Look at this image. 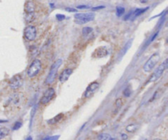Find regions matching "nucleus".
Returning a JSON list of instances; mask_svg holds the SVG:
<instances>
[{
	"label": "nucleus",
	"mask_w": 168,
	"mask_h": 140,
	"mask_svg": "<svg viewBox=\"0 0 168 140\" xmlns=\"http://www.w3.org/2000/svg\"><path fill=\"white\" fill-rule=\"evenodd\" d=\"M62 63V59H58V60H57L53 64V66H51V69L49 71V75H48V76L46 78V84H51L52 83H54L55 79H56L59 67L61 66Z\"/></svg>",
	"instance_id": "f257e3e1"
},
{
	"label": "nucleus",
	"mask_w": 168,
	"mask_h": 140,
	"mask_svg": "<svg viewBox=\"0 0 168 140\" xmlns=\"http://www.w3.org/2000/svg\"><path fill=\"white\" fill-rule=\"evenodd\" d=\"M75 22L79 25H83L85 23L94 20V14L93 13H77L75 15Z\"/></svg>",
	"instance_id": "f03ea898"
},
{
	"label": "nucleus",
	"mask_w": 168,
	"mask_h": 140,
	"mask_svg": "<svg viewBox=\"0 0 168 140\" xmlns=\"http://www.w3.org/2000/svg\"><path fill=\"white\" fill-rule=\"evenodd\" d=\"M42 69V63L39 59H35L32 61L31 66H29L28 70H27V76L30 78H34L39 73V72Z\"/></svg>",
	"instance_id": "7ed1b4c3"
},
{
	"label": "nucleus",
	"mask_w": 168,
	"mask_h": 140,
	"mask_svg": "<svg viewBox=\"0 0 168 140\" xmlns=\"http://www.w3.org/2000/svg\"><path fill=\"white\" fill-rule=\"evenodd\" d=\"M35 6L33 2L28 1L25 4V19L27 22H31L35 18Z\"/></svg>",
	"instance_id": "20e7f679"
},
{
	"label": "nucleus",
	"mask_w": 168,
	"mask_h": 140,
	"mask_svg": "<svg viewBox=\"0 0 168 140\" xmlns=\"http://www.w3.org/2000/svg\"><path fill=\"white\" fill-rule=\"evenodd\" d=\"M160 60V55L158 53H154L149 57L148 61H146L144 65V71L145 72H150L153 70L155 66L158 64V62Z\"/></svg>",
	"instance_id": "39448f33"
},
{
	"label": "nucleus",
	"mask_w": 168,
	"mask_h": 140,
	"mask_svg": "<svg viewBox=\"0 0 168 140\" xmlns=\"http://www.w3.org/2000/svg\"><path fill=\"white\" fill-rule=\"evenodd\" d=\"M168 62L167 59H165V61H163L162 63L161 64L160 66H158V67L155 70V72H153V75L151 76L149 82H154L156 80H158L162 76L163 72H165L166 70L167 69Z\"/></svg>",
	"instance_id": "423d86ee"
},
{
	"label": "nucleus",
	"mask_w": 168,
	"mask_h": 140,
	"mask_svg": "<svg viewBox=\"0 0 168 140\" xmlns=\"http://www.w3.org/2000/svg\"><path fill=\"white\" fill-rule=\"evenodd\" d=\"M37 31L36 28L33 26H26L24 30V36L28 41H33L35 39Z\"/></svg>",
	"instance_id": "0eeeda50"
},
{
	"label": "nucleus",
	"mask_w": 168,
	"mask_h": 140,
	"mask_svg": "<svg viewBox=\"0 0 168 140\" xmlns=\"http://www.w3.org/2000/svg\"><path fill=\"white\" fill-rule=\"evenodd\" d=\"M55 96V90L53 88H49L44 92V94H43L42 98H41L40 103L43 105H45L47 103H49Z\"/></svg>",
	"instance_id": "6e6552de"
},
{
	"label": "nucleus",
	"mask_w": 168,
	"mask_h": 140,
	"mask_svg": "<svg viewBox=\"0 0 168 140\" xmlns=\"http://www.w3.org/2000/svg\"><path fill=\"white\" fill-rule=\"evenodd\" d=\"M23 84L22 77L21 76V75H16L10 79L9 81V87L13 89H19Z\"/></svg>",
	"instance_id": "1a4fd4ad"
},
{
	"label": "nucleus",
	"mask_w": 168,
	"mask_h": 140,
	"mask_svg": "<svg viewBox=\"0 0 168 140\" xmlns=\"http://www.w3.org/2000/svg\"><path fill=\"white\" fill-rule=\"evenodd\" d=\"M99 88V84L98 82H93L87 87L86 90L84 92V98H89L95 94V92L97 91L98 89Z\"/></svg>",
	"instance_id": "9d476101"
},
{
	"label": "nucleus",
	"mask_w": 168,
	"mask_h": 140,
	"mask_svg": "<svg viewBox=\"0 0 168 140\" xmlns=\"http://www.w3.org/2000/svg\"><path fill=\"white\" fill-rule=\"evenodd\" d=\"M109 54V50L106 47H99L94 53L93 56L96 58H102Z\"/></svg>",
	"instance_id": "9b49d317"
},
{
	"label": "nucleus",
	"mask_w": 168,
	"mask_h": 140,
	"mask_svg": "<svg viewBox=\"0 0 168 140\" xmlns=\"http://www.w3.org/2000/svg\"><path fill=\"white\" fill-rule=\"evenodd\" d=\"M72 69L66 68L64 70L63 72H62V74L59 76V81L61 82L62 84H63L66 81H67V79H69V77L71 76L72 74Z\"/></svg>",
	"instance_id": "f8f14e48"
},
{
	"label": "nucleus",
	"mask_w": 168,
	"mask_h": 140,
	"mask_svg": "<svg viewBox=\"0 0 168 140\" xmlns=\"http://www.w3.org/2000/svg\"><path fill=\"white\" fill-rule=\"evenodd\" d=\"M147 9H148V8H143V9H141V8H138V9H136V10L133 13L132 12V14H131V16H132V17H131V20H134L135 18H136L137 17H139L140 15H141L142 13H144L145 11H147Z\"/></svg>",
	"instance_id": "ddd939ff"
},
{
	"label": "nucleus",
	"mask_w": 168,
	"mask_h": 140,
	"mask_svg": "<svg viewBox=\"0 0 168 140\" xmlns=\"http://www.w3.org/2000/svg\"><path fill=\"white\" fill-rule=\"evenodd\" d=\"M99 140H117L115 138H113L112 136H111L108 134H106V133H103V134H100L98 137Z\"/></svg>",
	"instance_id": "4468645a"
},
{
	"label": "nucleus",
	"mask_w": 168,
	"mask_h": 140,
	"mask_svg": "<svg viewBox=\"0 0 168 140\" xmlns=\"http://www.w3.org/2000/svg\"><path fill=\"white\" fill-rule=\"evenodd\" d=\"M9 134V130L8 128L5 127H1L0 128V140L3 139L6 136H8Z\"/></svg>",
	"instance_id": "2eb2a0df"
},
{
	"label": "nucleus",
	"mask_w": 168,
	"mask_h": 140,
	"mask_svg": "<svg viewBox=\"0 0 168 140\" xmlns=\"http://www.w3.org/2000/svg\"><path fill=\"white\" fill-rule=\"evenodd\" d=\"M138 128V125H135V124H131V125H129L126 126V128H125V130H126V131L127 132H130V133H133L135 132V130H137Z\"/></svg>",
	"instance_id": "dca6fc26"
},
{
	"label": "nucleus",
	"mask_w": 168,
	"mask_h": 140,
	"mask_svg": "<svg viewBox=\"0 0 168 140\" xmlns=\"http://www.w3.org/2000/svg\"><path fill=\"white\" fill-rule=\"evenodd\" d=\"M62 117H63V115L60 114V115H58V116H55L54 118H53L52 120H49L48 122H49V124H55V123L58 122L59 120H61L62 118Z\"/></svg>",
	"instance_id": "f3484780"
},
{
	"label": "nucleus",
	"mask_w": 168,
	"mask_h": 140,
	"mask_svg": "<svg viewBox=\"0 0 168 140\" xmlns=\"http://www.w3.org/2000/svg\"><path fill=\"white\" fill-rule=\"evenodd\" d=\"M131 43H132V40H130V42H128V43L125 44V48L123 49V51H121V56H120V57H121L124 56V54L127 52L128 49H130V45H131Z\"/></svg>",
	"instance_id": "a211bd4d"
},
{
	"label": "nucleus",
	"mask_w": 168,
	"mask_h": 140,
	"mask_svg": "<svg viewBox=\"0 0 168 140\" xmlns=\"http://www.w3.org/2000/svg\"><path fill=\"white\" fill-rule=\"evenodd\" d=\"M92 31H93V29L91 27H84L83 30H82V34H83L84 36H87L89 35Z\"/></svg>",
	"instance_id": "6ab92c4d"
},
{
	"label": "nucleus",
	"mask_w": 168,
	"mask_h": 140,
	"mask_svg": "<svg viewBox=\"0 0 168 140\" xmlns=\"http://www.w3.org/2000/svg\"><path fill=\"white\" fill-rule=\"evenodd\" d=\"M116 13H117V17H121L125 13V8H122V7H117Z\"/></svg>",
	"instance_id": "aec40b11"
},
{
	"label": "nucleus",
	"mask_w": 168,
	"mask_h": 140,
	"mask_svg": "<svg viewBox=\"0 0 168 140\" xmlns=\"http://www.w3.org/2000/svg\"><path fill=\"white\" fill-rule=\"evenodd\" d=\"M123 94H124V96L126 98L130 97V94H131V89H130V88L129 86L126 87V89L124 90V92H123Z\"/></svg>",
	"instance_id": "412c9836"
},
{
	"label": "nucleus",
	"mask_w": 168,
	"mask_h": 140,
	"mask_svg": "<svg viewBox=\"0 0 168 140\" xmlns=\"http://www.w3.org/2000/svg\"><path fill=\"white\" fill-rule=\"evenodd\" d=\"M59 138V136H51V137H47L43 138V140H58Z\"/></svg>",
	"instance_id": "4be33fe9"
},
{
	"label": "nucleus",
	"mask_w": 168,
	"mask_h": 140,
	"mask_svg": "<svg viewBox=\"0 0 168 140\" xmlns=\"http://www.w3.org/2000/svg\"><path fill=\"white\" fill-rule=\"evenodd\" d=\"M21 126V122H17L15 125H14V126H13V130H18V129H19Z\"/></svg>",
	"instance_id": "5701e85b"
},
{
	"label": "nucleus",
	"mask_w": 168,
	"mask_h": 140,
	"mask_svg": "<svg viewBox=\"0 0 168 140\" xmlns=\"http://www.w3.org/2000/svg\"><path fill=\"white\" fill-rule=\"evenodd\" d=\"M57 19L58 20H62L65 19V16L64 15H61V14H58V15L56 16Z\"/></svg>",
	"instance_id": "b1692460"
},
{
	"label": "nucleus",
	"mask_w": 168,
	"mask_h": 140,
	"mask_svg": "<svg viewBox=\"0 0 168 140\" xmlns=\"http://www.w3.org/2000/svg\"><path fill=\"white\" fill-rule=\"evenodd\" d=\"M66 11H67V12H71V13H76L77 12V9H74V8H66Z\"/></svg>",
	"instance_id": "393cba45"
},
{
	"label": "nucleus",
	"mask_w": 168,
	"mask_h": 140,
	"mask_svg": "<svg viewBox=\"0 0 168 140\" xmlns=\"http://www.w3.org/2000/svg\"><path fill=\"white\" fill-rule=\"evenodd\" d=\"M104 8V6H99V7H97V8H93V10H99V9H101V8Z\"/></svg>",
	"instance_id": "a878e982"
},
{
	"label": "nucleus",
	"mask_w": 168,
	"mask_h": 140,
	"mask_svg": "<svg viewBox=\"0 0 168 140\" xmlns=\"http://www.w3.org/2000/svg\"><path fill=\"white\" fill-rule=\"evenodd\" d=\"M127 135L126 134H121V138H122L123 140H125V139H127Z\"/></svg>",
	"instance_id": "bb28decb"
},
{
	"label": "nucleus",
	"mask_w": 168,
	"mask_h": 140,
	"mask_svg": "<svg viewBox=\"0 0 168 140\" xmlns=\"http://www.w3.org/2000/svg\"><path fill=\"white\" fill-rule=\"evenodd\" d=\"M77 8H89L88 6H78Z\"/></svg>",
	"instance_id": "cd10ccee"
},
{
	"label": "nucleus",
	"mask_w": 168,
	"mask_h": 140,
	"mask_svg": "<svg viewBox=\"0 0 168 140\" xmlns=\"http://www.w3.org/2000/svg\"><path fill=\"white\" fill-rule=\"evenodd\" d=\"M140 1L141 3H148V0H140Z\"/></svg>",
	"instance_id": "c85d7f7f"
},
{
	"label": "nucleus",
	"mask_w": 168,
	"mask_h": 140,
	"mask_svg": "<svg viewBox=\"0 0 168 140\" xmlns=\"http://www.w3.org/2000/svg\"><path fill=\"white\" fill-rule=\"evenodd\" d=\"M31 139H32V138H31V137H28V138H27V139H26V140H31Z\"/></svg>",
	"instance_id": "c756f323"
},
{
	"label": "nucleus",
	"mask_w": 168,
	"mask_h": 140,
	"mask_svg": "<svg viewBox=\"0 0 168 140\" xmlns=\"http://www.w3.org/2000/svg\"><path fill=\"white\" fill-rule=\"evenodd\" d=\"M153 140H162V139H160V138H155V139H153Z\"/></svg>",
	"instance_id": "7c9ffc66"
}]
</instances>
